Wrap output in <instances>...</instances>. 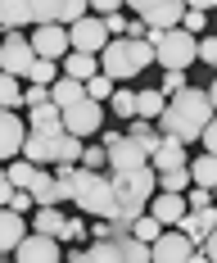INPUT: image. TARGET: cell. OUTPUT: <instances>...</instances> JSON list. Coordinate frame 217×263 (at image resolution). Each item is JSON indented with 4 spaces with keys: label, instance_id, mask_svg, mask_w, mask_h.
Here are the masks:
<instances>
[{
    "label": "cell",
    "instance_id": "obj_31",
    "mask_svg": "<svg viewBox=\"0 0 217 263\" xmlns=\"http://www.w3.org/2000/svg\"><path fill=\"white\" fill-rule=\"evenodd\" d=\"M194 177H190V168H177V173H159V191H172V195H186Z\"/></svg>",
    "mask_w": 217,
    "mask_h": 263
},
{
    "label": "cell",
    "instance_id": "obj_19",
    "mask_svg": "<svg viewBox=\"0 0 217 263\" xmlns=\"http://www.w3.org/2000/svg\"><path fill=\"white\" fill-rule=\"evenodd\" d=\"M113 250H118L122 263H154V250H149L145 240H136L132 232H118V236H113Z\"/></svg>",
    "mask_w": 217,
    "mask_h": 263
},
{
    "label": "cell",
    "instance_id": "obj_2",
    "mask_svg": "<svg viewBox=\"0 0 217 263\" xmlns=\"http://www.w3.org/2000/svg\"><path fill=\"white\" fill-rule=\"evenodd\" d=\"M213 118H217L213 96L190 86V91H181V96H172V100H167V109H163V118H159V132L186 145V141H199V136L208 132Z\"/></svg>",
    "mask_w": 217,
    "mask_h": 263
},
{
    "label": "cell",
    "instance_id": "obj_12",
    "mask_svg": "<svg viewBox=\"0 0 217 263\" xmlns=\"http://www.w3.org/2000/svg\"><path fill=\"white\" fill-rule=\"evenodd\" d=\"M27 136H32V127H23V118H18L14 109H5V118H0V155L18 159L23 145H27Z\"/></svg>",
    "mask_w": 217,
    "mask_h": 263
},
{
    "label": "cell",
    "instance_id": "obj_10",
    "mask_svg": "<svg viewBox=\"0 0 217 263\" xmlns=\"http://www.w3.org/2000/svg\"><path fill=\"white\" fill-rule=\"evenodd\" d=\"M100 123H104L100 100H77L73 109H63V132H73V136H91V132H100Z\"/></svg>",
    "mask_w": 217,
    "mask_h": 263
},
{
    "label": "cell",
    "instance_id": "obj_44",
    "mask_svg": "<svg viewBox=\"0 0 217 263\" xmlns=\"http://www.w3.org/2000/svg\"><path fill=\"white\" fill-rule=\"evenodd\" d=\"M59 240H86V222H81V218H68L63 232H59Z\"/></svg>",
    "mask_w": 217,
    "mask_h": 263
},
{
    "label": "cell",
    "instance_id": "obj_16",
    "mask_svg": "<svg viewBox=\"0 0 217 263\" xmlns=\"http://www.w3.org/2000/svg\"><path fill=\"white\" fill-rule=\"evenodd\" d=\"M181 232H186L194 245H204L208 232H217V204H208V209H190L186 218H181Z\"/></svg>",
    "mask_w": 217,
    "mask_h": 263
},
{
    "label": "cell",
    "instance_id": "obj_13",
    "mask_svg": "<svg viewBox=\"0 0 217 263\" xmlns=\"http://www.w3.org/2000/svg\"><path fill=\"white\" fill-rule=\"evenodd\" d=\"M59 145H63V127L59 132H32L23 145V159L32 163H59Z\"/></svg>",
    "mask_w": 217,
    "mask_h": 263
},
{
    "label": "cell",
    "instance_id": "obj_39",
    "mask_svg": "<svg viewBox=\"0 0 217 263\" xmlns=\"http://www.w3.org/2000/svg\"><path fill=\"white\" fill-rule=\"evenodd\" d=\"M86 96H91V100H104V96H113V78H108V73H95V78L86 82Z\"/></svg>",
    "mask_w": 217,
    "mask_h": 263
},
{
    "label": "cell",
    "instance_id": "obj_25",
    "mask_svg": "<svg viewBox=\"0 0 217 263\" xmlns=\"http://www.w3.org/2000/svg\"><path fill=\"white\" fill-rule=\"evenodd\" d=\"M127 136H132V141L140 145V150H145V155H154V150L163 145V132L154 127L149 118H132V127H127Z\"/></svg>",
    "mask_w": 217,
    "mask_h": 263
},
{
    "label": "cell",
    "instance_id": "obj_41",
    "mask_svg": "<svg viewBox=\"0 0 217 263\" xmlns=\"http://www.w3.org/2000/svg\"><path fill=\"white\" fill-rule=\"evenodd\" d=\"M54 96H50V86H41V82H27V109H36V105H50Z\"/></svg>",
    "mask_w": 217,
    "mask_h": 263
},
{
    "label": "cell",
    "instance_id": "obj_20",
    "mask_svg": "<svg viewBox=\"0 0 217 263\" xmlns=\"http://www.w3.org/2000/svg\"><path fill=\"white\" fill-rule=\"evenodd\" d=\"M0 23H5V32H18L23 23H36L32 0H0Z\"/></svg>",
    "mask_w": 217,
    "mask_h": 263
},
{
    "label": "cell",
    "instance_id": "obj_21",
    "mask_svg": "<svg viewBox=\"0 0 217 263\" xmlns=\"http://www.w3.org/2000/svg\"><path fill=\"white\" fill-rule=\"evenodd\" d=\"M27 236H32V232L23 227V213H18V209H5V218H0V250H18Z\"/></svg>",
    "mask_w": 217,
    "mask_h": 263
},
{
    "label": "cell",
    "instance_id": "obj_46",
    "mask_svg": "<svg viewBox=\"0 0 217 263\" xmlns=\"http://www.w3.org/2000/svg\"><path fill=\"white\" fill-rule=\"evenodd\" d=\"M204 23H208V14H204V9H190V14H186V23H181V27L199 36V32H204Z\"/></svg>",
    "mask_w": 217,
    "mask_h": 263
},
{
    "label": "cell",
    "instance_id": "obj_11",
    "mask_svg": "<svg viewBox=\"0 0 217 263\" xmlns=\"http://www.w3.org/2000/svg\"><path fill=\"white\" fill-rule=\"evenodd\" d=\"M14 259L18 263H59V236H41V232H32V236L14 250Z\"/></svg>",
    "mask_w": 217,
    "mask_h": 263
},
{
    "label": "cell",
    "instance_id": "obj_36",
    "mask_svg": "<svg viewBox=\"0 0 217 263\" xmlns=\"http://www.w3.org/2000/svg\"><path fill=\"white\" fill-rule=\"evenodd\" d=\"M86 9H91V0H63V9H59V23H81L86 18Z\"/></svg>",
    "mask_w": 217,
    "mask_h": 263
},
{
    "label": "cell",
    "instance_id": "obj_40",
    "mask_svg": "<svg viewBox=\"0 0 217 263\" xmlns=\"http://www.w3.org/2000/svg\"><path fill=\"white\" fill-rule=\"evenodd\" d=\"M127 5H132L140 18H154L159 9H167V5H181V0H127Z\"/></svg>",
    "mask_w": 217,
    "mask_h": 263
},
{
    "label": "cell",
    "instance_id": "obj_7",
    "mask_svg": "<svg viewBox=\"0 0 217 263\" xmlns=\"http://www.w3.org/2000/svg\"><path fill=\"white\" fill-rule=\"evenodd\" d=\"M149 250H154V263H194V254H199V245H194L181 227H177V232H163Z\"/></svg>",
    "mask_w": 217,
    "mask_h": 263
},
{
    "label": "cell",
    "instance_id": "obj_17",
    "mask_svg": "<svg viewBox=\"0 0 217 263\" xmlns=\"http://www.w3.org/2000/svg\"><path fill=\"white\" fill-rule=\"evenodd\" d=\"M149 163H154V173H177V168H190L186 145H181V141H172V136H163V145L149 155Z\"/></svg>",
    "mask_w": 217,
    "mask_h": 263
},
{
    "label": "cell",
    "instance_id": "obj_29",
    "mask_svg": "<svg viewBox=\"0 0 217 263\" xmlns=\"http://www.w3.org/2000/svg\"><path fill=\"white\" fill-rule=\"evenodd\" d=\"M190 177H194V186H208V191H217V155H204L190 163Z\"/></svg>",
    "mask_w": 217,
    "mask_h": 263
},
{
    "label": "cell",
    "instance_id": "obj_37",
    "mask_svg": "<svg viewBox=\"0 0 217 263\" xmlns=\"http://www.w3.org/2000/svg\"><path fill=\"white\" fill-rule=\"evenodd\" d=\"M32 9H36V23H59L63 0H32Z\"/></svg>",
    "mask_w": 217,
    "mask_h": 263
},
{
    "label": "cell",
    "instance_id": "obj_26",
    "mask_svg": "<svg viewBox=\"0 0 217 263\" xmlns=\"http://www.w3.org/2000/svg\"><path fill=\"white\" fill-rule=\"evenodd\" d=\"M68 263H122V259H118L113 240H95L91 250H77V254H68Z\"/></svg>",
    "mask_w": 217,
    "mask_h": 263
},
{
    "label": "cell",
    "instance_id": "obj_30",
    "mask_svg": "<svg viewBox=\"0 0 217 263\" xmlns=\"http://www.w3.org/2000/svg\"><path fill=\"white\" fill-rule=\"evenodd\" d=\"M63 222H68V218H63L59 209H36L32 232H41V236H59V232H63Z\"/></svg>",
    "mask_w": 217,
    "mask_h": 263
},
{
    "label": "cell",
    "instance_id": "obj_34",
    "mask_svg": "<svg viewBox=\"0 0 217 263\" xmlns=\"http://www.w3.org/2000/svg\"><path fill=\"white\" fill-rule=\"evenodd\" d=\"M163 109H167V96L163 91H140V118H149V123H159Z\"/></svg>",
    "mask_w": 217,
    "mask_h": 263
},
{
    "label": "cell",
    "instance_id": "obj_35",
    "mask_svg": "<svg viewBox=\"0 0 217 263\" xmlns=\"http://www.w3.org/2000/svg\"><path fill=\"white\" fill-rule=\"evenodd\" d=\"M0 100H5V109L27 105V86H18V78H9V73H5V82H0Z\"/></svg>",
    "mask_w": 217,
    "mask_h": 263
},
{
    "label": "cell",
    "instance_id": "obj_4",
    "mask_svg": "<svg viewBox=\"0 0 217 263\" xmlns=\"http://www.w3.org/2000/svg\"><path fill=\"white\" fill-rule=\"evenodd\" d=\"M108 177H113V186H118V204H122V218H118V222L132 227L136 218H145V209H149V200H154V191H159V173H154V163H149V168L108 173Z\"/></svg>",
    "mask_w": 217,
    "mask_h": 263
},
{
    "label": "cell",
    "instance_id": "obj_48",
    "mask_svg": "<svg viewBox=\"0 0 217 263\" xmlns=\"http://www.w3.org/2000/svg\"><path fill=\"white\" fill-rule=\"evenodd\" d=\"M199 59H204V64H217V36H204V41H199Z\"/></svg>",
    "mask_w": 217,
    "mask_h": 263
},
{
    "label": "cell",
    "instance_id": "obj_18",
    "mask_svg": "<svg viewBox=\"0 0 217 263\" xmlns=\"http://www.w3.org/2000/svg\"><path fill=\"white\" fill-rule=\"evenodd\" d=\"M32 195H36V204H41V209H54V204L73 200V191L59 182V173H41V182L32 186Z\"/></svg>",
    "mask_w": 217,
    "mask_h": 263
},
{
    "label": "cell",
    "instance_id": "obj_1",
    "mask_svg": "<svg viewBox=\"0 0 217 263\" xmlns=\"http://www.w3.org/2000/svg\"><path fill=\"white\" fill-rule=\"evenodd\" d=\"M54 173H59V182L73 191V204H81V209L95 213V218H108V222L122 218V204H118V186H113V177L91 173V168H77V163H59Z\"/></svg>",
    "mask_w": 217,
    "mask_h": 263
},
{
    "label": "cell",
    "instance_id": "obj_54",
    "mask_svg": "<svg viewBox=\"0 0 217 263\" xmlns=\"http://www.w3.org/2000/svg\"><path fill=\"white\" fill-rule=\"evenodd\" d=\"M213 204H217V191H213Z\"/></svg>",
    "mask_w": 217,
    "mask_h": 263
},
{
    "label": "cell",
    "instance_id": "obj_22",
    "mask_svg": "<svg viewBox=\"0 0 217 263\" xmlns=\"http://www.w3.org/2000/svg\"><path fill=\"white\" fill-rule=\"evenodd\" d=\"M50 96H54V105H59V109H73L77 100H91V96H86V82L68 78V73H63V78L50 86Z\"/></svg>",
    "mask_w": 217,
    "mask_h": 263
},
{
    "label": "cell",
    "instance_id": "obj_32",
    "mask_svg": "<svg viewBox=\"0 0 217 263\" xmlns=\"http://www.w3.org/2000/svg\"><path fill=\"white\" fill-rule=\"evenodd\" d=\"M132 236L145 240V245H154V240L163 236V222L154 218V213H145V218H136V222H132Z\"/></svg>",
    "mask_w": 217,
    "mask_h": 263
},
{
    "label": "cell",
    "instance_id": "obj_28",
    "mask_svg": "<svg viewBox=\"0 0 217 263\" xmlns=\"http://www.w3.org/2000/svg\"><path fill=\"white\" fill-rule=\"evenodd\" d=\"M0 200H5V209H18V213H27L36 204V195H32V191H18L9 177H0Z\"/></svg>",
    "mask_w": 217,
    "mask_h": 263
},
{
    "label": "cell",
    "instance_id": "obj_45",
    "mask_svg": "<svg viewBox=\"0 0 217 263\" xmlns=\"http://www.w3.org/2000/svg\"><path fill=\"white\" fill-rule=\"evenodd\" d=\"M104 23H108V32H113V36H132V18H122V14H108Z\"/></svg>",
    "mask_w": 217,
    "mask_h": 263
},
{
    "label": "cell",
    "instance_id": "obj_49",
    "mask_svg": "<svg viewBox=\"0 0 217 263\" xmlns=\"http://www.w3.org/2000/svg\"><path fill=\"white\" fill-rule=\"evenodd\" d=\"M199 141H204V155H217V118L208 123V132H204Z\"/></svg>",
    "mask_w": 217,
    "mask_h": 263
},
{
    "label": "cell",
    "instance_id": "obj_42",
    "mask_svg": "<svg viewBox=\"0 0 217 263\" xmlns=\"http://www.w3.org/2000/svg\"><path fill=\"white\" fill-rule=\"evenodd\" d=\"M104 145H86V155H81V168H91V173H100V168H104Z\"/></svg>",
    "mask_w": 217,
    "mask_h": 263
},
{
    "label": "cell",
    "instance_id": "obj_9",
    "mask_svg": "<svg viewBox=\"0 0 217 263\" xmlns=\"http://www.w3.org/2000/svg\"><path fill=\"white\" fill-rule=\"evenodd\" d=\"M32 46H36L41 59H63L68 46H73V36H68L59 23H36V27H32Z\"/></svg>",
    "mask_w": 217,
    "mask_h": 263
},
{
    "label": "cell",
    "instance_id": "obj_51",
    "mask_svg": "<svg viewBox=\"0 0 217 263\" xmlns=\"http://www.w3.org/2000/svg\"><path fill=\"white\" fill-rule=\"evenodd\" d=\"M186 5H190V9H204V14H208V9H213L217 0H186Z\"/></svg>",
    "mask_w": 217,
    "mask_h": 263
},
{
    "label": "cell",
    "instance_id": "obj_23",
    "mask_svg": "<svg viewBox=\"0 0 217 263\" xmlns=\"http://www.w3.org/2000/svg\"><path fill=\"white\" fill-rule=\"evenodd\" d=\"M27 127H32V132H59V127H63V109L54 105V100H50V105L27 109Z\"/></svg>",
    "mask_w": 217,
    "mask_h": 263
},
{
    "label": "cell",
    "instance_id": "obj_43",
    "mask_svg": "<svg viewBox=\"0 0 217 263\" xmlns=\"http://www.w3.org/2000/svg\"><path fill=\"white\" fill-rule=\"evenodd\" d=\"M190 209H208V204H213V191H208V186H190Z\"/></svg>",
    "mask_w": 217,
    "mask_h": 263
},
{
    "label": "cell",
    "instance_id": "obj_52",
    "mask_svg": "<svg viewBox=\"0 0 217 263\" xmlns=\"http://www.w3.org/2000/svg\"><path fill=\"white\" fill-rule=\"evenodd\" d=\"M208 96H213V109H217V78H213V86H208Z\"/></svg>",
    "mask_w": 217,
    "mask_h": 263
},
{
    "label": "cell",
    "instance_id": "obj_50",
    "mask_svg": "<svg viewBox=\"0 0 217 263\" xmlns=\"http://www.w3.org/2000/svg\"><path fill=\"white\" fill-rule=\"evenodd\" d=\"M204 254L217 263V232H208V240H204Z\"/></svg>",
    "mask_w": 217,
    "mask_h": 263
},
{
    "label": "cell",
    "instance_id": "obj_3",
    "mask_svg": "<svg viewBox=\"0 0 217 263\" xmlns=\"http://www.w3.org/2000/svg\"><path fill=\"white\" fill-rule=\"evenodd\" d=\"M149 64H159V50L149 46V41H136V36H113L100 54V73L108 78H136L140 68H149Z\"/></svg>",
    "mask_w": 217,
    "mask_h": 263
},
{
    "label": "cell",
    "instance_id": "obj_8",
    "mask_svg": "<svg viewBox=\"0 0 217 263\" xmlns=\"http://www.w3.org/2000/svg\"><path fill=\"white\" fill-rule=\"evenodd\" d=\"M68 36H73V50H86V54H104V46L113 41L104 18H81L68 27Z\"/></svg>",
    "mask_w": 217,
    "mask_h": 263
},
{
    "label": "cell",
    "instance_id": "obj_53",
    "mask_svg": "<svg viewBox=\"0 0 217 263\" xmlns=\"http://www.w3.org/2000/svg\"><path fill=\"white\" fill-rule=\"evenodd\" d=\"M194 263H213V259H208V254H204V250H199V254H194Z\"/></svg>",
    "mask_w": 217,
    "mask_h": 263
},
{
    "label": "cell",
    "instance_id": "obj_38",
    "mask_svg": "<svg viewBox=\"0 0 217 263\" xmlns=\"http://www.w3.org/2000/svg\"><path fill=\"white\" fill-rule=\"evenodd\" d=\"M159 91L167 96V100H172V96H181V91H190V86H186V68H172V73L163 78V86H159Z\"/></svg>",
    "mask_w": 217,
    "mask_h": 263
},
{
    "label": "cell",
    "instance_id": "obj_5",
    "mask_svg": "<svg viewBox=\"0 0 217 263\" xmlns=\"http://www.w3.org/2000/svg\"><path fill=\"white\" fill-rule=\"evenodd\" d=\"M145 41L159 50V64L172 73V68H186L199 59V36L186 32V27H172V32H163V27H149L145 32Z\"/></svg>",
    "mask_w": 217,
    "mask_h": 263
},
{
    "label": "cell",
    "instance_id": "obj_15",
    "mask_svg": "<svg viewBox=\"0 0 217 263\" xmlns=\"http://www.w3.org/2000/svg\"><path fill=\"white\" fill-rule=\"evenodd\" d=\"M149 213L159 218L163 227H181V218L190 213V200L186 195H172V191H159V195L149 200Z\"/></svg>",
    "mask_w": 217,
    "mask_h": 263
},
{
    "label": "cell",
    "instance_id": "obj_47",
    "mask_svg": "<svg viewBox=\"0 0 217 263\" xmlns=\"http://www.w3.org/2000/svg\"><path fill=\"white\" fill-rule=\"evenodd\" d=\"M122 5H127V0H91V9H95L100 18H108V14H118Z\"/></svg>",
    "mask_w": 217,
    "mask_h": 263
},
{
    "label": "cell",
    "instance_id": "obj_24",
    "mask_svg": "<svg viewBox=\"0 0 217 263\" xmlns=\"http://www.w3.org/2000/svg\"><path fill=\"white\" fill-rule=\"evenodd\" d=\"M41 173H46V168H41V163H32V159H18V163L9 159V168H5V177L18 186V191H32V186L41 182Z\"/></svg>",
    "mask_w": 217,
    "mask_h": 263
},
{
    "label": "cell",
    "instance_id": "obj_14",
    "mask_svg": "<svg viewBox=\"0 0 217 263\" xmlns=\"http://www.w3.org/2000/svg\"><path fill=\"white\" fill-rule=\"evenodd\" d=\"M108 168L113 173H136V168H149V155L136 145L132 136H122L118 145H108Z\"/></svg>",
    "mask_w": 217,
    "mask_h": 263
},
{
    "label": "cell",
    "instance_id": "obj_27",
    "mask_svg": "<svg viewBox=\"0 0 217 263\" xmlns=\"http://www.w3.org/2000/svg\"><path fill=\"white\" fill-rule=\"evenodd\" d=\"M63 73H68V78H77V82H91L95 73H100V59H95V54H86V50H73Z\"/></svg>",
    "mask_w": 217,
    "mask_h": 263
},
{
    "label": "cell",
    "instance_id": "obj_6",
    "mask_svg": "<svg viewBox=\"0 0 217 263\" xmlns=\"http://www.w3.org/2000/svg\"><path fill=\"white\" fill-rule=\"evenodd\" d=\"M41 54H36V46L27 41V36H18V32H9L5 36V46H0V68L9 73V78H32V64H36Z\"/></svg>",
    "mask_w": 217,
    "mask_h": 263
},
{
    "label": "cell",
    "instance_id": "obj_33",
    "mask_svg": "<svg viewBox=\"0 0 217 263\" xmlns=\"http://www.w3.org/2000/svg\"><path fill=\"white\" fill-rule=\"evenodd\" d=\"M113 114L118 118H140V91H113Z\"/></svg>",
    "mask_w": 217,
    "mask_h": 263
}]
</instances>
